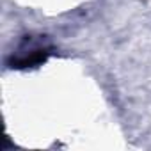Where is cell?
I'll return each mask as SVG.
<instances>
[{"label":"cell","mask_w":151,"mask_h":151,"mask_svg":"<svg viewBox=\"0 0 151 151\" xmlns=\"http://www.w3.org/2000/svg\"><path fill=\"white\" fill-rule=\"evenodd\" d=\"M50 53V48L48 45L43 41V39H37V37H29L25 39L16 52H13V68H30V66H37L41 62L46 60Z\"/></svg>","instance_id":"6da1fadb"}]
</instances>
